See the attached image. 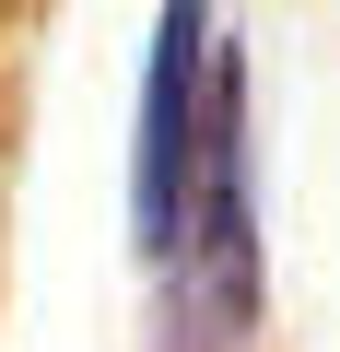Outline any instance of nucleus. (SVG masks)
<instances>
[{"mask_svg": "<svg viewBox=\"0 0 340 352\" xmlns=\"http://www.w3.org/2000/svg\"><path fill=\"white\" fill-rule=\"evenodd\" d=\"M212 0H164L141 36V118H129V235L164 270L188 235V176H200V118H212Z\"/></svg>", "mask_w": 340, "mask_h": 352, "instance_id": "1", "label": "nucleus"}]
</instances>
